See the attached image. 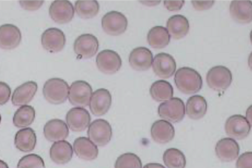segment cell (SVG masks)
<instances>
[{
    "label": "cell",
    "instance_id": "6da1fadb",
    "mask_svg": "<svg viewBox=\"0 0 252 168\" xmlns=\"http://www.w3.org/2000/svg\"><path fill=\"white\" fill-rule=\"evenodd\" d=\"M174 79L177 89L186 95L198 92L203 85L200 74L194 69L187 67L178 69L175 74Z\"/></svg>",
    "mask_w": 252,
    "mask_h": 168
},
{
    "label": "cell",
    "instance_id": "7a4b0ae2",
    "mask_svg": "<svg viewBox=\"0 0 252 168\" xmlns=\"http://www.w3.org/2000/svg\"><path fill=\"white\" fill-rule=\"evenodd\" d=\"M68 91L67 83L60 78H52L47 80L42 89L45 99L53 104H60L65 101Z\"/></svg>",
    "mask_w": 252,
    "mask_h": 168
},
{
    "label": "cell",
    "instance_id": "3957f363",
    "mask_svg": "<svg viewBox=\"0 0 252 168\" xmlns=\"http://www.w3.org/2000/svg\"><path fill=\"white\" fill-rule=\"evenodd\" d=\"M232 75L230 70L223 66H216L211 68L206 74L208 86L217 92H223L230 85Z\"/></svg>",
    "mask_w": 252,
    "mask_h": 168
},
{
    "label": "cell",
    "instance_id": "277c9868",
    "mask_svg": "<svg viewBox=\"0 0 252 168\" xmlns=\"http://www.w3.org/2000/svg\"><path fill=\"white\" fill-rule=\"evenodd\" d=\"M88 138L96 146H103L110 141L112 136L111 125L107 120L98 119L93 121L89 125Z\"/></svg>",
    "mask_w": 252,
    "mask_h": 168
},
{
    "label": "cell",
    "instance_id": "5b68a950",
    "mask_svg": "<svg viewBox=\"0 0 252 168\" xmlns=\"http://www.w3.org/2000/svg\"><path fill=\"white\" fill-rule=\"evenodd\" d=\"M159 116L173 123L181 121L185 115V104L179 97H173L159 104L158 108Z\"/></svg>",
    "mask_w": 252,
    "mask_h": 168
},
{
    "label": "cell",
    "instance_id": "8992f818",
    "mask_svg": "<svg viewBox=\"0 0 252 168\" xmlns=\"http://www.w3.org/2000/svg\"><path fill=\"white\" fill-rule=\"evenodd\" d=\"M92 93L90 84L84 80H76L69 88L68 98L72 105L83 108L89 105Z\"/></svg>",
    "mask_w": 252,
    "mask_h": 168
},
{
    "label": "cell",
    "instance_id": "52a82bcc",
    "mask_svg": "<svg viewBox=\"0 0 252 168\" xmlns=\"http://www.w3.org/2000/svg\"><path fill=\"white\" fill-rule=\"evenodd\" d=\"M128 24L126 16L117 11L106 13L102 18L101 26L104 31L111 36H119L125 32Z\"/></svg>",
    "mask_w": 252,
    "mask_h": 168
},
{
    "label": "cell",
    "instance_id": "ba28073f",
    "mask_svg": "<svg viewBox=\"0 0 252 168\" xmlns=\"http://www.w3.org/2000/svg\"><path fill=\"white\" fill-rule=\"evenodd\" d=\"M251 124L243 116L233 115L226 120L224 125L225 131L231 138L242 140L249 135Z\"/></svg>",
    "mask_w": 252,
    "mask_h": 168
},
{
    "label": "cell",
    "instance_id": "9c48e42d",
    "mask_svg": "<svg viewBox=\"0 0 252 168\" xmlns=\"http://www.w3.org/2000/svg\"><path fill=\"white\" fill-rule=\"evenodd\" d=\"M98 69L102 73L112 74L117 72L122 66L121 57L116 51L104 49L100 51L96 57Z\"/></svg>",
    "mask_w": 252,
    "mask_h": 168
},
{
    "label": "cell",
    "instance_id": "30bf717a",
    "mask_svg": "<svg viewBox=\"0 0 252 168\" xmlns=\"http://www.w3.org/2000/svg\"><path fill=\"white\" fill-rule=\"evenodd\" d=\"M98 47V41L95 36L91 34H83L75 39L73 49L78 57L88 59L96 54Z\"/></svg>",
    "mask_w": 252,
    "mask_h": 168
},
{
    "label": "cell",
    "instance_id": "8fae6325",
    "mask_svg": "<svg viewBox=\"0 0 252 168\" xmlns=\"http://www.w3.org/2000/svg\"><path fill=\"white\" fill-rule=\"evenodd\" d=\"M152 68L158 76L163 79H167L175 73L176 63L170 54L161 52L154 57L152 61Z\"/></svg>",
    "mask_w": 252,
    "mask_h": 168
},
{
    "label": "cell",
    "instance_id": "7c38bea8",
    "mask_svg": "<svg viewBox=\"0 0 252 168\" xmlns=\"http://www.w3.org/2000/svg\"><path fill=\"white\" fill-rule=\"evenodd\" d=\"M112 103V96L109 91L104 88H100L92 93L89 108L95 116L105 114L109 110Z\"/></svg>",
    "mask_w": 252,
    "mask_h": 168
},
{
    "label": "cell",
    "instance_id": "4fadbf2b",
    "mask_svg": "<svg viewBox=\"0 0 252 168\" xmlns=\"http://www.w3.org/2000/svg\"><path fill=\"white\" fill-rule=\"evenodd\" d=\"M66 42L65 36L61 29L52 27L46 29L42 34L41 42L47 51L58 52L62 50Z\"/></svg>",
    "mask_w": 252,
    "mask_h": 168
},
{
    "label": "cell",
    "instance_id": "5bb4252c",
    "mask_svg": "<svg viewBox=\"0 0 252 168\" xmlns=\"http://www.w3.org/2000/svg\"><path fill=\"white\" fill-rule=\"evenodd\" d=\"M65 120L67 126L72 131L81 132L89 126L91 118L90 113L86 109L75 107L67 112Z\"/></svg>",
    "mask_w": 252,
    "mask_h": 168
},
{
    "label": "cell",
    "instance_id": "9a60e30c",
    "mask_svg": "<svg viewBox=\"0 0 252 168\" xmlns=\"http://www.w3.org/2000/svg\"><path fill=\"white\" fill-rule=\"evenodd\" d=\"M49 14L56 23L66 24L70 22L74 17V7L68 0H54L49 7Z\"/></svg>",
    "mask_w": 252,
    "mask_h": 168
},
{
    "label": "cell",
    "instance_id": "2e32d148",
    "mask_svg": "<svg viewBox=\"0 0 252 168\" xmlns=\"http://www.w3.org/2000/svg\"><path fill=\"white\" fill-rule=\"evenodd\" d=\"M240 147L237 142L231 138L220 140L215 146V153L222 162H230L235 160L239 155Z\"/></svg>",
    "mask_w": 252,
    "mask_h": 168
},
{
    "label": "cell",
    "instance_id": "e0dca14e",
    "mask_svg": "<svg viewBox=\"0 0 252 168\" xmlns=\"http://www.w3.org/2000/svg\"><path fill=\"white\" fill-rule=\"evenodd\" d=\"M153 59V54L149 48L139 47L130 52L128 62L133 69L137 71H145L151 67Z\"/></svg>",
    "mask_w": 252,
    "mask_h": 168
},
{
    "label": "cell",
    "instance_id": "ac0fdd59",
    "mask_svg": "<svg viewBox=\"0 0 252 168\" xmlns=\"http://www.w3.org/2000/svg\"><path fill=\"white\" fill-rule=\"evenodd\" d=\"M43 134L48 141L55 142L65 139L69 135V129L63 120L54 119L45 123Z\"/></svg>",
    "mask_w": 252,
    "mask_h": 168
},
{
    "label": "cell",
    "instance_id": "d6986e66",
    "mask_svg": "<svg viewBox=\"0 0 252 168\" xmlns=\"http://www.w3.org/2000/svg\"><path fill=\"white\" fill-rule=\"evenodd\" d=\"M232 19L240 24H247L252 20V5L250 0H232L229 5Z\"/></svg>",
    "mask_w": 252,
    "mask_h": 168
},
{
    "label": "cell",
    "instance_id": "ffe728a7",
    "mask_svg": "<svg viewBox=\"0 0 252 168\" xmlns=\"http://www.w3.org/2000/svg\"><path fill=\"white\" fill-rule=\"evenodd\" d=\"M21 39L20 30L15 25L4 24L0 26V48L13 49L20 44Z\"/></svg>",
    "mask_w": 252,
    "mask_h": 168
},
{
    "label": "cell",
    "instance_id": "44dd1931",
    "mask_svg": "<svg viewBox=\"0 0 252 168\" xmlns=\"http://www.w3.org/2000/svg\"><path fill=\"white\" fill-rule=\"evenodd\" d=\"M151 135L157 143L164 144L172 141L175 136V129L169 122L163 120L155 121L151 127Z\"/></svg>",
    "mask_w": 252,
    "mask_h": 168
},
{
    "label": "cell",
    "instance_id": "7402d4cb",
    "mask_svg": "<svg viewBox=\"0 0 252 168\" xmlns=\"http://www.w3.org/2000/svg\"><path fill=\"white\" fill-rule=\"evenodd\" d=\"M37 90V84L33 81L24 83L14 91L11 97L12 104L15 106H23L29 103Z\"/></svg>",
    "mask_w": 252,
    "mask_h": 168
},
{
    "label": "cell",
    "instance_id": "603a6c76",
    "mask_svg": "<svg viewBox=\"0 0 252 168\" xmlns=\"http://www.w3.org/2000/svg\"><path fill=\"white\" fill-rule=\"evenodd\" d=\"M73 147L76 155L84 160H93L97 158L98 154L97 146L85 137L76 138L74 141Z\"/></svg>",
    "mask_w": 252,
    "mask_h": 168
},
{
    "label": "cell",
    "instance_id": "cb8c5ba5",
    "mask_svg": "<svg viewBox=\"0 0 252 168\" xmlns=\"http://www.w3.org/2000/svg\"><path fill=\"white\" fill-rule=\"evenodd\" d=\"M73 153L71 144L64 140L54 142L50 149L51 159L59 165H63L69 162L72 157Z\"/></svg>",
    "mask_w": 252,
    "mask_h": 168
},
{
    "label": "cell",
    "instance_id": "d4e9b609",
    "mask_svg": "<svg viewBox=\"0 0 252 168\" xmlns=\"http://www.w3.org/2000/svg\"><path fill=\"white\" fill-rule=\"evenodd\" d=\"M167 30L174 39L179 40L188 34L189 29V24L188 19L180 14L170 17L166 23Z\"/></svg>",
    "mask_w": 252,
    "mask_h": 168
},
{
    "label": "cell",
    "instance_id": "484cf974",
    "mask_svg": "<svg viewBox=\"0 0 252 168\" xmlns=\"http://www.w3.org/2000/svg\"><path fill=\"white\" fill-rule=\"evenodd\" d=\"M36 143V136L34 131L29 127L23 128L16 134L14 144L19 150L28 152L33 150Z\"/></svg>",
    "mask_w": 252,
    "mask_h": 168
},
{
    "label": "cell",
    "instance_id": "4316f807",
    "mask_svg": "<svg viewBox=\"0 0 252 168\" xmlns=\"http://www.w3.org/2000/svg\"><path fill=\"white\" fill-rule=\"evenodd\" d=\"M207 103L205 98L200 95L189 97L186 103V111L188 116L192 120H199L206 113Z\"/></svg>",
    "mask_w": 252,
    "mask_h": 168
},
{
    "label": "cell",
    "instance_id": "83f0119b",
    "mask_svg": "<svg viewBox=\"0 0 252 168\" xmlns=\"http://www.w3.org/2000/svg\"><path fill=\"white\" fill-rule=\"evenodd\" d=\"M147 39L149 45L152 48H162L169 44L170 36L164 27L155 26L149 31Z\"/></svg>",
    "mask_w": 252,
    "mask_h": 168
},
{
    "label": "cell",
    "instance_id": "f1b7e54d",
    "mask_svg": "<svg viewBox=\"0 0 252 168\" xmlns=\"http://www.w3.org/2000/svg\"><path fill=\"white\" fill-rule=\"evenodd\" d=\"M173 88L171 84L164 80L154 82L150 88V94L152 98L157 102L165 101L173 96Z\"/></svg>",
    "mask_w": 252,
    "mask_h": 168
},
{
    "label": "cell",
    "instance_id": "f546056e",
    "mask_svg": "<svg viewBox=\"0 0 252 168\" xmlns=\"http://www.w3.org/2000/svg\"><path fill=\"white\" fill-rule=\"evenodd\" d=\"M35 112L30 105H23L19 108L13 118L14 125L18 128H24L31 125L34 121Z\"/></svg>",
    "mask_w": 252,
    "mask_h": 168
},
{
    "label": "cell",
    "instance_id": "4dcf8cb0",
    "mask_svg": "<svg viewBox=\"0 0 252 168\" xmlns=\"http://www.w3.org/2000/svg\"><path fill=\"white\" fill-rule=\"evenodd\" d=\"M163 161L168 168H185L186 157L184 153L176 148L167 149L163 154Z\"/></svg>",
    "mask_w": 252,
    "mask_h": 168
},
{
    "label": "cell",
    "instance_id": "1f68e13d",
    "mask_svg": "<svg viewBox=\"0 0 252 168\" xmlns=\"http://www.w3.org/2000/svg\"><path fill=\"white\" fill-rule=\"evenodd\" d=\"M77 15L84 19L95 17L98 13L99 5L96 0H76L74 5Z\"/></svg>",
    "mask_w": 252,
    "mask_h": 168
},
{
    "label": "cell",
    "instance_id": "d6a6232c",
    "mask_svg": "<svg viewBox=\"0 0 252 168\" xmlns=\"http://www.w3.org/2000/svg\"><path fill=\"white\" fill-rule=\"evenodd\" d=\"M140 158L135 154L127 152L119 156L115 163V168H142Z\"/></svg>",
    "mask_w": 252,
    "mask_h": 168
},
{
    "label": "cell",
    "instance_id": "836d02e7",
    "mask_svg": "<svg viewBox=\"0 0 252 168\" xmlns=\"http://www.w3.org/2000/svg\"><path fill=\"white\" fill-rule=\"evenodd\" d=\"M42 158L35 154H30L22 157L17 164V168H44Z\"/></svg>",
    "mask_w": 252,
    "mask_h": 168
},
{
    "label": "cell",
    "instance_id": "e575fe53",
    "mask_svg": "<svg viewBox=\"0 0 252 168\" xmlns=\"http://www.w3.org/2000/svg\"><path fill=\"white\" fill-rule=\"evenodd\" d=\"M252 153L247 151L242 153L236 163V168H252Z\"/></svg>",
    "mask_w": 252,
    "mask_h": 168
},
{
    "label": "cell",
    "instance_id": "d590c367",
    "mask_svg": "<svg viewBox=\"0 0 252 168\" xmlns=\"http://www.w3.org/2000/svg\"><path fill=\"white\" fill-rule=\"evenodd\" d=\"M11 95L10 87L6 83L0 81V105L5 104Z\"/></svg>",
    "mask_w": 252,
    "mask_h": 168
},
{
    "label": "cell",
    "instance_id": "8d00e7d4",
    "mask_svg": "<svg viewBox=\"0 0 252 168\" xmlns=\"http://www.w3.org/2000/svg\"><path fill=\"white\" fill-rule=\"evenodd\" d=\"M19 4L24 9L29 11L36 10L43 4V0H20Z\"/></svg>",
    "mask_w": 252,
    "mask_h": 168
},
{
    "label": "cell",
    "instance_id": "74e56055",
    "mask_svg": "<svg viewBox=\"0 0 252 168\" xmlns=\"http://www.w3.org/2000/svg\"><path fill=\"white\" fill-rule=\"evenodd\" d=\"M192 5L196 10H207L214 4V0H191Z\"/></svg>",
    "mask_w": 252,
    "mask_h": 168
},
{
    "label": "cell",
    "instance_id": "f35d334b",
    "mask_svg": "<svg viewBox=\"0 0 252 168\" xmlns=\"http://www.w3.org/2000/svg\"><path fill=\"white\" fill-rule=\"evenodd\" d=\"M164 5L170 11L180 10L185 3L184 0H164Z\"/></svg>",
    "mask_w": 252,
    "mask_h": 168
},
{
    "label": "cell",
    "instance_id": "ab89813d",
    "mask_svg": "<svg viewBox=\"0 0 252 168\" xmlns=\"http://www.w3.org/2000/svg\"><path fill=\"white\" fill-rule=\"evenodd\" d=\"M143 168H165V167L159 163H150L145 165Z\"/></svg>",
    "mask_w": 252,
    "mask_h": 168
},
{
    "label": "cell",
    "instance_id": "60d3db41",
    "mask_svg": "<svg viewBox=\"0 0 252 168\" xmlns=\"http://www.w3.org/2000/svg\"><path fill=\"white\" fill-rule=\"evenodd\" d=\"M0 168H9L7 164L0 160Z\"/></svg>",
    "mask_w": 252,
    "mask_h": 168
},
{
    "label": "cell",
    "instance_id": "b9f144b4",
    "mask_svg": "<svg viewBox=\"0 0 252 168\" xmlns=\"http://www.w3.org/2000/svg\"><path fill=\"white\" fill-rule=\"evenodd\" d=\"M0 121H1V116H0Z\"/></svg>",
    "mask_w": 252,
    "mask_h": 168
}]
</instances>
